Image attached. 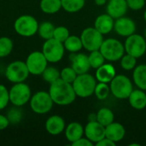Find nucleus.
I'll return each instance as SVG.
<instances>
[{"instance_id":"nucleus-1","label":"nucleus","mask_w":146,"mask_h":146,"mask_svg":"<svg viewBox=\"0 0 146 146\" xmlns=\"http://www.w3.org/2000/svg\"><path fill=\"white\" fill-rule=\"evenodd\" d=\"M49 93L54 104L62 106L72 104L77 97L72 84L64 81L61 78L50 84Z\"/></svg>"},{"instance_id":"nucleus-2","label":"nucleus","mask_w":146,"mask_h":146,"mask_svg":"<svg viewBox=\"0 0 146 146\" xmlns=\"http://www.w3.org/2000/svg\"><path fill=\"white\" fill-rule=\"evenodd\" d=\"M76 96L80 98H88L94 93L97 82L95 78L86 73L78 74L74 81L72 83Z\"/></svg>"},{"instance_id":"nucleus-3","label":"nucleus","mask_w":146,"mask_h":146,"mask_svg":"<svg viewBox=\"0 0 146 146\" xmlns=\"http://www.w3.org/2000/svg\"><path fill=\"white\" fill-rule=\"evenodd\" d=\"M30 108L38 115H44L50 111L54 102L49 92L39 91L34 93L30 98Z\"/></svg>"},{"instance_id":"nucleus-4","label":"nucleus","mask_w":146,"mask_h":146,"mask_svg":"<svg viewBox=\"0 0 146 146\" xmlns=\"http://www.w3.org/2000/svg\"><path fill=\"white\" fill-rule=\"evenodd\" d=\"M38 21L30 15H23L19 16L15 23L14 28L17 34L22 37H32L38 33Z\"/></svg>"},{"instance_id":"nucleus-5","label":"nucleus","mask_w":146,"mask_h":146,"mask_svg":"<svg viewBox=\"0 0 146 146\" xmlns=\"http://www.w3.org/2000/svg\"><path fill=\"white\" fill-rule=\"evenodd\" d=\"M99 50L104 56L105 60L115 62L123 56L125 47L119 40L115 38H108L104 40Z\"/></svg>"},{"instance_id":"nucleus-6","label":"nucleus","mask_w":146,"mask_h":146,"mask_svg":"<svg viewBox=\"0 0 146 146\" xmlns=\"http://www.w3.org/2000/svg\"><path fill=\"white\" fill-rule=\"evenodd\" d=\"M110 92L119 99L128 98L133 92V84L128 77L123 74L115 75L110 81Z\"/></svg>"},{"instance_id":"nucleus-7","label":"nucleus","mask_w":146,"mask_h":146,"mask_svg":"<svg viewBox=\"0 0 146 146\" xmlns=\"http://www.w3.org/2000/svg\"><path fill=\"white\" fill-rule=\"evenodd\" d=\"M9 93V102L17 107H21L30 101L32 97L31 89L27 84L25 82L15 83L10 90Z\"/></svg>"},{"instance_id":"nucleus-8","label":"nucleus","mask_w":146,"mask_h":146,"mask_svg":"<svg viewBox=\"0 0 146 146\" xmlns=\"http://www.w3.org/2000/svg\"><path fill=\"white\" fill-rule=\"evenodd\" d=\"M29 74L30 73L27 67L26 62L22 61H14L10 62L5 70V77L13 84L25 82Z\"/></svg>"},{"instance_id":"nucleus-9","label":"nucleus","mask_w":146,"mask_h":146,"mask_svg":"<svg viewBox=\"0 0 146 146\" xmlns=\"http://www.w3.org/2000/svg\"><path fill=\"white\" fill-rule=\"evenodd\" d=\"M63 43L55 39L54 38L45 40L42 47V52L48 62H58L61 61L64 55Z\"/></svg>"},{"instance_id":"nucleus-10","label":"nucleus","mask_w":146,"mask_h":146,"mask_svg":"<svg viewBox=\"0 0 146 146\" xmlns=\"http://www.w3.org/2000/svg\"><path fill=\"white\" fill-rule=\"evenodd\" d=\"M83 47L88 51L98 50L100 49L103 42V34L95 27H87L83 30L80 35Z\"/></svg>"},{"instance_id":"nucleus-11","label":"nucleus","mask_w":146,"mask_h":146,"mask_svg":"<svg viewBox=\"0 0 146 146\" xmlns=\"http://www.w3.org/2000/svg\"><path fill=\"white\" fill-rule=\"evenodd\" d=\"M124 47L127 54L136 58L141 57L146 51L145 38L141 35L133 33L127 38Z\"/></svg>"},{"instance_id":"nucleus-12","label":"nucleus","mask_w":146,"mask_h":146,"mask_svg":"<svg viewBox=\"0 0 146 146\" xmlns=\"http://www.w3.org/2000/svg\"><path fill=\"white\" fill-rule=\"evenodd\" d=\"M48 61L44 56L42 51L31 52L26 60V64L30 74L41 75L44 70L47 68Z\"/></svg>"},{"instance_id":"nucleus-13","label":"nucleus","mask_w":146,"mask_h":146,"mask_svg":"<svg viewBox=\"0 0 146 146\" xmlns=\"http://www.w3.org/2000/svg\"><path fill=\"white\" fill-rule=\"evenodd\" d=\"M86 138L92 143H98L105 138V127L100 124L98 121H89L84 129Z\"/></svg>"},{"instance_id":"nucleus-14","label":"nucleus","mask_w":146,"mask_h":146,"mask_svg":"<svg viewBox=\"0 0 146 146\" xmlns=\"http://www.w3.org/2000/svg\"><path fill=\"white\" fill-rule=\"evenodd\" d=\"M114 29L117 34L123 37H128L135 33L136 24L132 19L122 16L116 19L114 24Z\"/></svg>"},{"instance_id":"nucleus-15","label":"nucleus","mask_w":146,"mask_h":146,"mask_svg":"<svg viewBox=\"0 0 146 146\" xmlns=\"http://www.w3.org/2000/svg\"><path fill=\"white\" fill-rule=\"evenodd\" d=\"M69 59L72 63V68L77 73V74H86L91 68L89 57L83 53H72L69 56Z\"/></svg>"},{"instance_id":"nucleus-16","label":"nucleus","mask_w":146,"mask_h":146,"mask_svg":"<svg viewBox=\"0 0 146 146\" xmlns=\"http://www.w3.org/2000/svg\"><path fill=\"white\" fill-rule=\"evenodd\" d=\"M127 0H110L107 5V13L114 19L125 15L127 10Z\"/></svg>"},{"instance_id":"nucleus-17","label":"nucleus","mask_w":146,"mask_h":146,"mask_svg":"<svg viewBox=\"0 0 146 146\" xmlns=\"http://www.w3.org/2000/svg\"><path fill=\"white\" fill-rule=\"evenodd\" d=\"M65 121L59 115L50 116L45 122V129L50 135H59L65 130Z\"/></svg>"},{"instance_id":"nucleus-18","label":"nucleus","mask_w":146,"mask_h":146,"mask_svg":"<svg viewBox=\"0 0 146 146\" xmlns=\"http://www.w3.org/2000/svg\"><path fill=\"white\" fill-rule=\"evenodd\" d=\"M126 134L124 127L118 122H112L105 127V137L115 143H117L123 139Z\"/></svg>"},{"instance_id":"nucleus-19","label":"nucleus","mask_w":146,"mask_h":146,"mask_svg":"<svg viewBox=\"0 0 146 146\" xmlns=\"http://www.w3.org/2000/svg\"><path fill=\"white\" fill-rule=\"evenodd\" d=\"M114 18H112L109 14H104L97 17L95 20L94 27L104 35L112 31L114 28Z\"/></svg>"},{"instance_id":"nucleus-20","label":"nucleus","mask_w":146,"mask_h":146,"mask_svg":"<svg viewBox=\"0 0 146 146\" xmlns=\"http://www.w3.org/2000/svg\"><path fill=\"white\" fill-rule=\"evenodd\" d=\"M115 76V69L113 65L110 63H104L98 68H97L96 78L99 82L110 83V81Z\"/></svg>"},{"instance_id":"nucleus-21","label":"nucleus","mask_w":146,"mask_h":146,"mask_svg":"<svg viewBox=\"0 0 146 146\" xmlns=\"http://www.w3.org/2000/svg\"><path fill=\"white\" fill-rule=\"evenodd\" d=\"M83 134H84V127H82L81 124L78 122H71L67 126V127H65L66 139L71 144L82 138Z\"/></svg>"},{"instance_id":"nucleus-22","label":"nucleus","mask_w":146,"mask_h":146,"mask_svg":"<svg viewBox=\"0 0 146 146\" xmlns=\"http://www.w3.org/2000/svg\"><path fill=\"white\" fill-rule=\"evenodd\" d=\"M130 105L136 110H143L146 107V93L143 90H134L128 97Z\"/></svg>"},{"instance_id":"nucleus-23","label":"nucleus","mask_w":146,"mask_h":146,"mask_svg":"<svg viewBox=\"0 0 146 146\" xmlns=\"http://www.w3.org/2000/svg\"><path fill=\"white\" fill-rule=\"evenodd\" d=\"M133 78L135 85L141 90L146 91V65L141 64L134 68Z\"/></svg>"},{"instance_id":"nucleus-24","label":"nucleus","mask_w":146,"mask_h":146,"mask_svg":"<svg viewBox=\"0 0 146 146\" xmlns=\"http://www.w3.org/2000/svg\"><path fill=\"white\" fill-rule=\"evenodd\" d=\"M41 10L45 14H56L62 8L61 0H41L39 3Z\"/></svg>"},{"instance_id":"nucleus-25","label":"nucleus","mask_w":146,"mask_h":146,"mask_svg":"<svg viewBox=\"0 0 146 146\" xmlns=\"http://www.w3.org/2000/svg\"><path fill=\"white\" fill-rule=\"evenodd\" d=\"M63 45L65 50H68L71 53L78 52L83 48L80 37L75 35H69V37L63 42Z\"/></svg>"},{"instance_id":"nucleus-26","label":"nucleus","mask_w":146,"mask_h":146,"mask_svg":"<svg viewBox=\"0 0 146 146\" xmlns=\"http://www.w3.org/2000/svg\"><path fill=\"white\" fill-rule=\"evenodd\" d=\"M62 8L68 13L80 11L85 6L86 0H61Z\"/></svg>"},{"instance_id":"nucleus-27","label":"nucleus","mask_w":146,"mask_h":146,"mask_svg":"<svg viewBox=\"0 0 146 146\" xmlns=\"http://www.w3.org/2000/svg\"><path fill=\"white\" fill-rule=\"evenodd\" d=\"M114 119L115 116L112 110L108 108H102L97 113V121L104 127L112 123Z\"/></svg>"},{"instance_id":"nucleus-28","label":"nucleus","mask_w":146,"mask_h":146,"mask_svg":"<svg viewBox=\"0 0 146 146\" xmlns=\"http://www.w3.org/2000/svg\"><path fill=\"white\" fill-rule=\"evenodd\" d=\"M54 30H55V26L51 22L43 21L42 23L38 25V33L42 38H44V40H47V39L53 38Z\"/></svg>"},{"instance_id":"nucleus-29","label":"nucleus","mask_w":146,"mask_h":146,"mask_svg":"<svg viewBox=\"0 0 146 146\" xmlns=\"http://www.w3.org/2000/svg\"><path fill=\"white\" fill-rule=\"evenodd\" d=\"M14 43L9 37H0V58L9 56L13 50Z\"/></svg>"},{"instance_id":"nucleus-30","label":"nucleus","mask_w":146,"mask_h":146,"mask_svg":"<svg viewBox=\"0 0 146 146\" xmlns=\"http://www.w3.org/2000/svg\"><path fill=\"white\" fill-rule=\"evenodd\" d=\"M88 57H89L91 68H92L97 69L99 67H101L103 64H104L105 58L99 50L91 51V54L88 56Z\"/></svg>"},{"instance_id":"nucleus-31","label":"nucleus","mask_w":146,"mask_h":146,"mask_svg":"<svg viewBox=\"0 0 146 146\" xmlns=\"http://www.w3.org/2000/svg\"><path fill=\"white\" fill-rule=\"evenodd\" d=\"M41 75L44 81L51 84L60 78V72L57 68L54 67H47Z\"/></svg>"},{"instance_id":"nucleus-32","label":"nucleus","mask_w":146,"mask_h":146,"mask_svg":"<svg viewBox=\"0 0 146 146\" xmlns=\"http://www.w3.org/2000/svg\"><path fill=\"white\" fill-rule=\"evenodd\" d=\"M107 84L108 83L99 82L98 84H97V86L95 87L94 93L99 100H104L105 98H108V96L110 94V86H109Z\"/></svg>"},{"instance_id":"nucleus-33","label":"nucleus","mask_w":146,"mask_h":146,"mask_svg":"<svg viewBox=\"0 0 146 146\" xmlns=\"http://www.w3.org/2000/svg\"><path fill=\"white\" fill-rule=\"evenodd\" d=\"M136 57L127 53L126 55H123V56L121 58V66L125 70H132L136 67Z\"/></svg>"},{"instance_id":"nucleus-34","label":"nucleus","mask_w":146,"mask_h":146,"mask_svg":"<svg viewBox=\"0 0 146 146\" xmlns=\"http://www.w3.org/2000/svg\"><path fill=\"white\" fill-rule=\"evenodd\" d=\"M77 73L74 70L72 67H67L62 69L60 72V78L68 83H73L77 77Z\"/></svg>"},{"instance_id":"nucleus-35","label":"nucleus","mask_w":146,"mask_h":146,"mask_svg":"<svg viewBox=\"0 0 146 146\" xmlns=\"http://www.w3.org/2000/svg\"><path fill=\"white\" fill-rule=\"evenodd\" d=\"M69 31L67 27H63V26H60V27H55L54 30V34H53V38L62 43H63L68 37H69Z\"/></svg>"},{"instance_id":"nucleus-36","label":"nucleus","mask_w":146,"mask_h":146,"mask_svg":"<svg viewBox=\"0 0 146 146\" xmlns=\"http://www.w3.org/2000/svg\"><path fill=\"white\" fill-rule=\"evenodd\" d=\"M15 108H12L11 110H9V111L8 112L7 117L10 123L12 124H17L21 121V118H22V112L21 110H19L17 106H15Z\"/></svg>"},{"instance_id":"nucleus-37","label":"nucleus","mask_w":146,"mask_h":146,"mask_svg":"<svg viewBox=\"0 0 146 146\" xmlns=\"http://www.w3.org/2000/svg\"><path fill=\"white\" fill-rule=\"evenodd\" d=\"M9 103H10L9 90L5 86L0 84V111L4 110Z\"/></svg>"},{"instance_id":"nucleus-38","label":"nucleus","mask_w":146,"mask_h":146,"mask_svg":"<svg viewBox=\"0 0 146 146\" xmlns=\"http://www.w3.org/2000/svg\"><path fill=\"white\" fill-rule=\"evenodd\" d=\"M127 3L133 10H139L145 6V0H127Z\"/></svg>"},{"instance_id":"nucleus-39","label":"nucleus","mask_w":146,"mask_h":146,"mask_svg":"<svg viewBox=\"0 0 146 146\" xmlns=\"http://www.w3.org/2000/svg\"><path fill=\"white\" fill-rule=\"evenodd\" d=\"M73 146H92L93 143L92 141H90L87 138L84 139V138H80V139L76 140L75 142L72 143Z\"/></svg>"},{"instance_id":"nucleus-40","label":"nucleus","mask_w":146,"mask_h":146,"mask_svg":"<svg viewBox=\"0 0 146 146\" xmlns=\"http://www.w3.org/2000/svg\"><path fill=\"white\" fill-rule=\"evenodd\" d=\"M9 123L10 122H9L8 117L6 115H3L0 114V131L6 129L9 127Z\"/></svg>"},{"instance_id":"nucleus-41","label":"nucleus","mask_w":146,"mask_h":146,"mask_svg":"<svg viewBox=\"0 0 146 146\" xmlns=\"http://www.w3.org/2000/svg\"><path fill=\"white\" fill-rule=\"evenodd\" d=\"M115 145H116V143L107 139L106 137L104 138L103 139H101L100 141H98V143H96L97 146H115Z\"/></svg>"},{"instance_id":"nucleus-42","label":"nucleus","mask_w":146,"mask_h":146,"mask_svg":"<svg viewBox=\"0 0 146 146\" xmlns=\"http://www.w3.org/2000/svg\"><path fill=\"white\" fill-rule=\"evenodd\" d=\"M88 121H97V114H91V115H89Z\"/></svg>"},{"instance_id":"nucleus-43","label":"nucleus","mask_w":146,"mask_h":146,"mask_svg":"<svg viewBox=\"0 0 146 146\" xmlns=\"http://www.w3.org/2000/svg\"><path fill=\"white\" fill-rule=\"evenodd\" d=\"M106 1H107V0H95V3H96L97 5L100 6V5H104V4H105Z\"/></svg>"},{"instance_id":"nucleus-44","label":"nucleus","mask_w":146,"mask_h":146,"mask_svg":"<svg viewBox=\"0 0 146 146\" xmlns=\"http://www.w3.org/2000/svg\"><path fill=\"white\" fill-rule=\"evenodd\" d=\"M133 145L139 146V144H132V145H130V146H133Z\"/></svg>"},{"instance_id":"nucleus-45","label":"nucleus","mask_w":146,"mask_h":146,"mask_svg":"<svg viewBox=\"0 0 146 146\" xmlns=\"http://www.w3.org/2000/svg\"><path fill=\"white\" fill-rule=\"evenodd\" d=\"M144 17H145V20L146 21V10L145 12V14H144Z\"/></svg>"},{"instance_id":"nucleus-46","label":"nucleus","mask_w":146,"mask_h":146,"mask_svg":"<svg viewBox=\"0 0 146 146\" xmlns=\"http://www.w3.org/2000/svg\"><path fill=\"white\" fill-rule=\"evenodd\" d=\"M145 38H146V30H145Z\"/></svg>"}]
</instances>
